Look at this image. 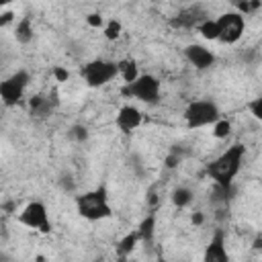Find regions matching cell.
I'll return each mask as SVG.
<instances>
[{
    "label": "cell",
    "mask_w": 262,
    "mask_h": 262,
    "mask_svg": "<svg viewBox=\"0 0 262 262\" xmlns=\"http://www.w3.org/2000/svg\"><path fill=\"white\" fill-rule=\"evenodd\" d=\"M121 92L127 98H135L143 104L156 106L162 100V82L154 74H139L133 82H127Z\"/></svg>",
    "instance_id": "3"
},
{
    "label": "cell",
    "mask_w": 262,
    "mask_h": 262,
    "mask_svg": "<svg viewBox=\"0 0 262 262\" xmlns=\"http://www.w3.org/2000/svg\"><path fill=\"white\" fill-rule=\"evenodd\" d=\"M141 123H143V113L135 104H123L115 115V127L125 135H131L135 129L141 127Z\"/></svg>",
    "instance_id": "9"
},
{
    "label": "cell",
    "mask_w": 262,
    "mask_h": 262,
    "mask_svg": "<svg viewBox=\"0 0 262 262\" xmlns=\"http://www.w3.org/2000/svg\"><path fill=\"white\" fill-rule=\"evenodd\" d=\"M217 25H219V41L225 45H233L244 37L246 14H242L239 10L223 12L217 16Z\"/></svg>",
    "instance_id": "7"
},
{
    "label": "cell",
    "mask_w": 262,
    "mask_h": 262,
    "mask_svg": "<svg viewBox=\"0 0 262 262\" xmlns=\"http://www.w3.org/2000/svg\"><path fill=\"white\" fill-rule=\"evenodd\" d=\"M203 20H205V12L201 6H186L170 18V27L172 29H196Z\"/></svg>",
    "instance_id": "12"
},
{
    "label": "cell",
    "mask_w": 262,
    "mask_h": 262,
    "mask_svg": "<svg viewBox=\"0 0 262 262\" xmlns=\"http://www.w3.org/2000/svg\"><path fill=\"white\" fill-rule=\"evenodd\" d=\"M86 23H88V27H92V29H102V27L106 25V20H104V16H102L100 12H90V14H86Z\"/></svg>",
    "instance_id": "24"
},
{
    "label": "cell",
    "mask_w": 262,
    "mask_h": 262,
    "mask_svg": "<svg viewBox=\"0 0 262 262\" xmlns=\"http://www.w3.org/2000/svg\"><path fill=\"white\" fill-rule=\"evenodd\" d=\"M254 250H262V235L256 237V242H254Z\"/></svg>",
    "instance_id": "29"
},
{
    "label": "cell",
    "mask_w": 262,
    "mask_h": 262,
    "mask_svg": "<svg viewBox=\"0 0 262 262\" xmlns=\"http://www.w3.org/2000/svg\"><path fill=\"white\" fill-rule=\"evenodd\" d=\"M18 221L35 231L41 233H49L51 231V221H49V213L43 201H31L23 207V211L18 213Z\"/></svg>",
    "instance_id": "8"
},
{
    "label": "cell",
    "mask_w": 262,
    "mask_h": 262,
    "mask_svg": "<svg viewBox=\"0 0 262 262\" xmlns=\"http://www.w3.org/2000/svg\"><path fill=\"white\" fill-rule=\"evenodd\" d=\"M119 63V76L123 78V82H133L137 76H139V70H137V61L135 59H121L117 61Z\"/></svg>",
    "instance_id": "19"
},
{
    "label": "cell",
    "mask_w": 262,
    "mask_h": 262,
    "mask_svg": "<svg viewBox=\"0 0 262 262\" xmlns=\"http://www.w3.org/2000/svg\"><path fill=\"white\" fill-rule=\"evenodd\" d=\"M248 111H250V115H252L256 121L262 123V94H258L256 98H252V100L248 102Z\"/></svg>",
    "instance_id": "23"
},
{
    "label": "cell",
    "mask_w": 262,
    "mask_h": 262,
    "mask_svg": "<svg viewBox=\"0 0 262 262\" xmlns=\"http://www.w3.org/2000/svg\"><path fill=\"white\" fill-rule=\"evenodd\" d=\"M203 260L205 262H229V252L225 246V231L223 229H215L205 252H203Z\"/></svg>",
    "instance_id": "11"
},
{
    "label": "cell",
    "mask_w": 262,
    "mask_h": 262,
    "mask_svg": "<svg viewBox=\"0 0 262 262\" xmlns=\"http://www.w3.org/2000/svg\"><path fill=\"white\" fill-rule=\"evenodd\" d=\"M211 127H213V137H215V139H225V137H229V133H231V129H233V127H231V121H227V119H223V117L217 119Z\"/></svg>",
    "instance_id": "21"
},
{
    "label": "cell",
    "mask_w": 262,
    "mask_h": 262,
    "mask_svg": "<svg viewBox=\"0 0 262 262\" xmlns=\"http://www.w3.org/2000/svg\"><path fill=\"white\" fill-rule=\"evenodd\" d=\"M190 223L196 225V227H201V225L205 223V213H203V211H194V213H190Z\"/></svg>",
    "instance_id": "27"
},
{
    "label": "cell",
    "mask_w": 262,
    "mask_h": 262,
    "mask_svg": "<svg viewBox=\"0 0 262 262\" xmlns=\"http://www.w3.org/2000/svg\"><path fill=\"white\" fill-rule=\"evenodd\" d=\"M12 20H14V12L12 10H4L2 16H0V27H8Z\"/></svg>",
    "instance_id": "28"
},
{
    "label": "cell",
    "mask_w": 262,
    "mask_h": 262,
    "mask_svg": "<svg viewBox=\"0 0 262 262\" xmlns=\"http://www.w3.org/2000/svg\"><path fill=\"white\" fill-rule=\"evenodd\" d=\"M88 129L84 127V125H72L70 127V131H68V137L72 139V141H76V143H84V141H88Z\"/></svg>",
    "instance_id": "22"
},
{
    "label": "cell",
    "mask_w": 262,
    "mask_h": 262,
    "mask_svg": "<svg viewBox=\"0 0 262 262\" xmlns=\"http://www.w3.org/2000/svg\"><path fill=\"white\" fill-rule=\"evenodd\" d=\"M184 125L188 129H201V127H211L217 119H221V111L217 106V102L209 100V98H199V100H190L182 113Z\"/></svg>",
    "instance_id": "4"
},
{
    "label": "cell",
    "mask_w": 262,
    "mask_h": 262,
    "mask_svg": "<svg viewBox=\"0 0 262 262\" xmlns=\"http://www.w3.org/2000/svg\"><path fill=\"white\" fill-rule=\"evenodd\" d=\"M184 57H186V61H188L194 70H201V72L213 68L215 61H217L215 53H213L207 45H201V43H190V45H186V47H184Z\"/></svg>",
    "instance_id": "10"
},
{
    "label": "cell",
    "mask_w": 262,
    "mask_h": 262,
    "mask_svg": "<svg viewBox=\"0 0 262 262\" xmlns=\"http://www.w3.org/2000/svg\"><path fill=\"white\" fill-rule=\"evenodd\" d=\"M172 203H174V207L176 209H186L190 203H192V199H194V194H192V190L188 188V186H176L174 190H172Z\"/></svg>",
    "instance_id": "17"
},
{
    "label": "cell",
    "mask_w": 262,
    "mask_h": 262,
    "mask_svg": "<svg viewBox=\"0 0 262 262\" xmlns=\"http://www.w3.org/2000/svg\"><path fill=\"white\" fill-rule=\"evenodd\" d=\"M121 33H123V25H121L119 18H111V20H106V25L102 27V35H104V39H108V41L119 39Z\"/></svg>",
    "instance_id": "20"
},
{
    "label": "cell",
    "mask_w": 262,
    "mask_h": 262,
    "mask_svg": "<svg viewBox=\"0 0 262 262\" xmlns=\"http://www.w3.org/2000/svg\"><path fill=\"white\" fill-rule=\"evenodd\" d=\"M55 106H57V98H53V96L35 94L29 98V111L33 117H49Z\"/></svg>",
    "instance_id": "13"
},
{
    "label": "cell",
    "mask_w": 262,
    "mask_h": 262,
    "mask_svg": "<svg viewBox=\"0 0 262 262\" xmlns=\"http://www.w3.org/2000/svg\"><path fill=\"white\" fill-rule=\"evenodd\" d=\"M137 242H139V233H137V229L135 231H129L127 235H123L119 242H117V256L119 258H127L133 250H135V246H137Z\"/></svg>",
    "instance_id": "15"
},
{
    "label": "cell",
    "mask_w": 262,
    "mask_h": 262,
    "mask_svg": "<svg viewBox=\"0 0 262 262\" xmlns=\"http://www.w3.org/2000/svg\"><path fill=\"white\" fill-rule=\"evenodd\" d=\"M80 76L84 78L86 86L90 88H102L108 82H113L119 76V63L111 59H90L88 63L82 66Z\"/></svg>",
    "instance_id": "5"
},
{
    "label": "cell",
    "mask_w": 262,
    "mask_h": 262,
    "mask_svg": "<svg viewBox=\"0 0 262 262\" xmlns=\"http://www.w3.org/2000/svg\"><path fill=\"white\" fill-rule=\"evenodd\" d=\"M12 35H14L16 43L29 45V43L33 41V37H35V29H33L31 16H20V20L14 23V33H12Z\"/></svg>",
    "instance_id": "14"
},
{
    "label": "cell",
    "mask_w": 262,
    "mask_h": 262,
    "mask_svg": "<svg viewBox=\"0 0 262 262\" xmlns=\"http://www.w3.org/2000/svg\"><path fill=\"white\" fill-rule=\"evenodd\" d=\"M196 31L201 33V37L205 41H219V25H217V18H205Z\"/></svg>",
    "instance_id": "18"
},
{
    "label": "cell",
    "mask_w": 262,
    "mask_h": 262,
    "mask_svg": "<svg viewBox=\"0 0 262 262\" xmlns=\"http://www.w3.org/2000/svg\"><path fill=\"white\" fill-rule=\"evenodd\" d=\"M156 219H158L156 211H149V213L143 217V221H141V223H139V227H137L139 239L149 242V239L154 237V233H156Z\"/></svg>",
    "instance_id": "16"
},
{
    "label": "cell",
    "mask_w": 262,
    "mask_h": 262,
    "mask_svg": "<svg viewBox=\"0 0 262 262\" xmlns=\"http://www.w3.org/2000/svg\"><path fill=\"white\" fill-rule=\"evenodd\" d=\"M76 211L82 219L86 221H104L113 215V207H111V199H108V190L104 184L86 190L82 194L76 196Z\"/></svg>",
    "instance_id": "2"
},
{
    "label": "cell",
    "mask_w": 262,
    "mask_h": 262,
    "mask_svg": "<svg viewBox=\"0 0 262 262\" xmlns=\"http://www.w3.org/2000/svg\"><path fill=\"white\" fill-rule=\"evenodd\" d=\"M29 82H31V74L27 70H16L4 82H0V100H2V104L4 106H16L23 100Z\"/></svg>",
    "instance_id": "6"
},
{
    "label": "cell",
    "mask_w": 262,
    "mask_h": 262,
    "mask_svg": "<svg viewBox=\"0 0 262 262\" xmlns=\"http://www.w3.org/2000/svg\"><path fill=\"white\" fill-rule=\"evenodd\" d=\"M8 2H12V0H0V4H2V6H6Z\"/></svg>",
    "instance_id": "30"
},
{
    "label": "cell",
    "mask_w": 262,
    "mask_h": 262,
    "mask_svg": "<svg viewBox=\"0 0 262 262\" xmlns=\"http://www.w3.org/2000/svg\"><path fill=\"white\" fill-rule=\"evenodd\" d=\"M244 158H246V145L237 141L227 149H223L213 162L207 164V176L217 184L221 192H229L235 176L242 170Z\"/></svg>",
    "instance_id": "1"
},
{
    "label": "cell",
    "mask_w": 262,
    "mask_h": 262,
    "mask_svg": "<svg viewBox=\"0 0 262 262\" xmlns=\"http://www.w3.org/2000/svg\"><path fill=\"white\" fill-rule=\"evenodd\" d=\"M180 154H176V151H170L168 156H166V168H170V170H174L178 164H180Z\"/></svg>",
    "instance_id": "26"
},
{
    "label": "cell",
    "mask_w": 262,
    "mask_h": 262,
    "mask_svg": "<svg viewBox=\"0 0 262 262\" xmlns=\"http://www.w3.org/2000/svg\"><path fill=\"white\" fill-rule=\"evenodd\" d=\"M51 74H53L55 82H68V80H70V72H68L66 68H61V66H55V68L51 70Z\"/></svg>",
    "instance_id": "25"
}]
</instances>
